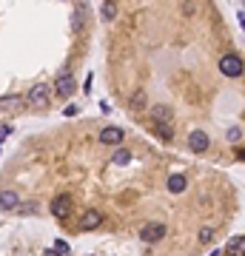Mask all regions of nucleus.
Returning <instances> with one entry per match:
<instances>
[{"instance_id":"412c9836","label":"nucleus","mask_w":245,"mask_h":256,"mask_svg":"<svg viewBox=\"0 0 245 256\" xmlns=\"http://www.w3.org/2000/svg\"><path fill=\"white\" fill-rule=\"evenodd\" d=\"M69 254H71L69 242H63V239H57V242H54V256H69Z\"/></svg>"},{"instance_id":"6e6552de","label":"nucleus","mask_w":245,"mask_h":256,"mask_svg":"<svg viewBox=\"0 0 245 256\" xmlns=\"http://www.w3.org/2000/svg\"><path fill=\"white\" fill-rule=\"evenodd\" d=\"M17 208H20V194L14 188H0V211H6V213L12 211L14 213Z\"/></svg>"},{"instance_id":"aec40b11","label":"nucleus","mask_w":245,"mask_h":256,"mask_svg":"<svg viewBox=\"0 0 245 256\" xmlns=\"http://www.w3.org/2000/svg\"><path fill=\"white\" fill-rule=\"evenodd\" d=\"M214 236H217V231H214V225H205V228L199 231V242H202V245H208L211 239H214Z\"/></svg>"},{"instance_id":"2eb2a0df","label":"nucleus","mask_w":245,"mask_h":256,"mask_svg":"<svg viewBox=\"0 0 245 256\" xmlns=\"http://www.w3.org/2000/svg\"><path fill=\"white\" fill-rule=\"evenodd\" d=\"M111 163L114 165H129L131 163V151L129 148H117V151L111 154Z\"/></svg>"},{"instance_id":"6ab92c4d","label":"nucleus","mask_w":245,"mask_h":256,"mask_svg":"<svg viewBox=\"0 0 245 256\" xmlns=\"http://www.w3.org/2000/svg\"><path fill=\"white\" fill-rule=\"evenodd\" d=\"M225 140H228V142H240V140H243V128H240V126H231L228 131H225Z\"/></svg>"},{"instance_id":"f3484780","label":"nucleus","mask_w":245,"mask_h":256,"mask_svg":"<svg viewBox=\"0 0 245 256\" xmlns=\"http://www.w3.org/2000/svg\"><path fill=\"white\" fill-rule=\"evenodd\" d=\"M154 134H157L160 140H171V137H174L171 126H160V123H154Z\"/></svg>"},{"instance_id":"20e7f679","label":"nucleus","mask_w":245,"mask_h":256,"mask_svg":"<svg viewBox=\"0 0 245 256\" xmlns=\"http://www.w3.org/2000/svg\"><path fill=\"white\" fill-rule=\"evenodd\" d=\"M49 211H51V216H54V219H69V216H71V197H69V194L54 197V199H51V205H49Z\"/></svg>"},{"instance_id":"9d476101","label":"nucleus","mask_w":245,"mask_h":256,"mask_svg":"<svg viewBox=\"0 0 245 256\" xmlns=\"http://www.w3.org/2000/svg\"><path fill=\"white\" fill-rule=\"evenodd\" d=\"M100 222H103V213L97 208H86L80 216V225L86 228V231H94V228H100Z\"/></svg>"},{"instance_id":"4be33fe9","label":"nucleus","mask_w":245,"mask_h":256,"mask_svg":"<svg viewBox=\"0 0 245 256\" xmlns=\"http://www.w3.org/2000/svg\"><path fill=\"white\" fill-rule=\"evenodd\" d=\"M194 12H197V6H194V0H186V3H183V14H186V17H191Z\"/></svg>"},{"instance_id":"ddd939ff","label":"nucleus","mask_w":245,"mask_h":256,"mask_svg":"<svg viewBox=\"0 0 245 256\" xmlns=\"http://www.w3.org/2000/svg\"><path fill=\"white\" fill-rule=\"evenodd\" d=\"M225 256H245V236H234L225 248Z\"/></svg>"},{"instance_id":"9b49d317","label":"nucleus","mask_w":245,"mask_h":256,"mask_svg":"<svg viewBox=\"0 0 245 256\" xmlns=\"http://www.w3.org/2000/svg\"><path fill=\"white\" fill-rule=\"evenodd\" d=\"M148 114H151V123H160V126H171V120H174V111L168 105H154Z\"/></svg>"},{"instance_id":"5701e85b","label":"nucleus","mask_w":245,"mask_h":256,"mask_svg":"<svg viewBox=\"0 0 245 256\" xmlns=\"http://www.w3.org/2000/svg\"><path fill=\"white\" fill-rule=\"evenodd\" d=\"M66 117H77L80 114V105H66V111H63Z\"/></svg>"},{"instance_id":"393cba45","label":"nucleus","mask_w":245,"mask_h":256,"mask_svg":"<svg viewBox=\"0 0 245 256\" xmlns=\"http://www.w3.org/2000/svg\"><path fill=\"white\" fill-rule=\"evenodd\" d=\"M237 160H245V148H240V151H237Z\"/></svg>"},{"instance_id":"f257e3e1","label":"nucleus","mask_w":245,"mask_h":256,"mask_svg":"<svg viewBox=\"0 0 245 256\" xmlns=\"http://www.w3.org/2000/svg\"><path fill=\"white\" fill-rule=\"evenodd\" d=\"M49 100H51V88H49L46 83L32 85L29 94H26V103L32 105V108H49Z\"/></svg>"},{"instance_id":"1a4fd4ad","label":"nucleus","mask_w":245,"mask_h":256,"mask_svg":"<svg viewBox=\"0 0 245 256\" xmlns=\"http://www.w3.org/2000/svg\"><path fill=\"white\" fill-rule=\"evenodd\" d=\"M208 145H211V140H208L205 131H191V134H188V148H191L194 154H205Z\"/></svg>"},{"instance_id":"a878e982","label":"nucleus","mask_w":245,"mask_h":256,"mask_svg":"<svg viewBox=\"0 0 245 256\" xmlns=\"http://www.w3.org/2000/svg\"><path fill=\"white\" fill-rule=\"evenodd\" d=\"M240 26H243V32H245V14H240Z\"/></svg>"},{"instance_id":"0eeeda50","label":"nucleus","mask_w":245,"mask_h":256,"mask_svg":"<svg viewBox=\"0 0 245 256\" xmlns=\"http://www.w3.org/2000/svg\"><path fill=\"white\" fill-rule=\"evenodd\" d=\"M26 105V97H20V94H3L0 97V111L3 114H17V111H23Z\"/></svg>"},{"instance_id":"dca6fc26","label":"nucleus","mask_w":245,"mask_h":256,"mask_svg":"<svg viewBox=\"0 0 245 256\" xmlns=\"http://www.w3.org/2000/svg\"><path fill=\"white\" fill-rule=\"evenodd\" d=\"M117 14V3L114 0H103V20H114Z\"/></svg>"},{"instance_id":"39448f33","label":"nucleus","mask_w":245,"mask_h":256,"mask_svg":"<svg viewBox=\"0 0 245 256\" xmlns=\"http://www.w3.org/2000/svg\"><path fill=\"white\" fill-rule=\"evenodd\" d=\"M74 88H77V80H74L66 69H63L57 74V80H54V94H57V97H71Z\"/></svg>"},{"instance_id":"7ed1b4c3","label":"nucleus","mask_w":245,"mask_h":256,"mask_svg":"<svg viewBox=\"0 0 245 256\" xmlns=\"http://www.w3.org/2000/svg\"><path fill=\"white\" fill-rule=\"evenodd\" d=\"M165 233H168V228H165L163 222H148V225H143L140 239L146 245H157L160 239H165Z\"/></svg>"},{"instance_id":"b1692460","label":"nucleus","mask_w":245,"mask_h":256,"mask_svg":"<svg viewBox=\"0 0 245 256\" xmlns=\"http://www.w3.org/2000/svg\"><path fill=\"white\" fill-rule=\"evenodd\" d=\"M17 211H20V213H35V202H32V205H20V208H17Z\"/></svg>"},{"instance_id":"f03ea898","label":"nucleus","mask_w":245,"mask_h":256,"mask_svg":"<svg viewBox=\"0 0 245 256\" xmlns=\"http://www.w3.org/2000/svg\"><path fill=\"white\" fill-rule=\"evenodd\" d=\"M245 71V63L240 54H225V57H220V74L222 77H240Z\"/></svg>"},{"instance_id":"4468645a","label":"nucleus","mask_w":245,"mask_h":256,"mask_svg":"<svg viewBox=\"0 0 245 256\" xmlns=\"http://www.w3.org/2000/svg\"><path fill=\"white\" fill-rule=\"evenodd\" d=\"M146 108V88H137L131 94V111H143Z\"/></svg>"},{"instance_id":"bb28decb","label":"nucleus","mask_w":245,"mask_h":256,"mask_svg":"<svg viewBox=\"0 0 245 256\" xmlns=\"http://www.w3.org/2000/svg\"><path fill=\"white\" fill-rule=\"evenodd\" d=\"M208 256H220V251H214V254H208Z\"/></svg>"},{"instance_id":"a211bd4d","label":"nucleus","mask_w":245,"mask_h":256,"mask_svg":"<svg viewBox=\"0 0 245 256\" xmlns=\"http://www.w3.org/2000/svg\"><path fill=\"white\" fill-rule=\"evenodd\" d=\"M86 14H89V9H86V3H80V14L74 12V29H83V26H86Z\"/></svg>"},{"instance_id":"f8f14e48","label":"nucleus","mask_w":245,"mask_h":256,"mask_svg":"<svg viewBox=\"0 0 245 256\" xmlns=\"http://www.w3.org/2000/svg\"><path fill=\"white\" fill-rule=\"evenodd\" d=\"M165 188H168V194H183V191L188 188L186 174H171L168 179H165Z\"/></svg>"},{"instance_id":"423d86ee","label":"nucleus","mask_w":245,"mask_h":256,"mask_svg":"<svg viewBox=\"0 0 245 256\" xmlns=\"http://www.w3.org/2000/svg\"><path fill=\"white\" fill-rule=\"evenodd\" d=\"M100 142L103 145H123V140H126V131L120 126H105V128H100Z\"/></svg>"}]
</instances>
